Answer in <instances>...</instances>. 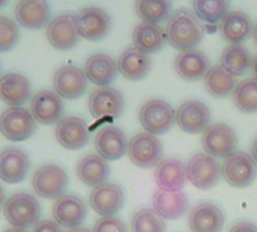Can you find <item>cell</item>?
I'll return each mask as SVG.
<instances>
[{"label": "cell", "mask_w": 257, "mask_h": 232, "mask_svg": "<svg viewBox=\"0 0 257 232\" xmlns=\"http://www.w3.org/2000/svg\"><path fill=\"white\" fill-rule=\"evenodd\" d=\"M205 29L194 12L188 9L176 11L167 21L166 39L167 42L181 51L193 50L203 38Z\"/></svg>", "instance_id": "1"}, {"label": "cell", "mask_w": 257, "mask_h": 232, "mask_svg": "<svg viewBox=\"0 0 257 232\" xmlns=\"http://www.w3.org/2000/svg\"><path fill=\"white\" fill-rule=\"evenodd\" d=\"M3 214L12 226L27 229L39 222L41 205L30 193H15L5 201Z\"/></svg>", "instance_id": "2"}, {"label": "cell", "mask_w": 257, "mask_h": 232, "mask_svg": "<svg viewBox=\"0 0 257 232\" xmlns=\"http://www.w3.org/2000/svg\"><path fill=\"white\" fill-rule=\"evenodd\" d=\"M139 119L146 133L160 136L167 133L176 122V112L164 100H149L139 112Z\"/></svg>", "instance_id": "3"}, {"label": "cell", "mask_w": 257, "mask_h": 232, "mask_svg": "<svg viewBox=\"0 0 257 232\" xmlns=\"http://www.w3.org/2000/svg\"><path fill=\"white\" fill-rule=\"evenodd\" d=\"M221 177L227 184L236 189L250 187L257 178V165L247 152L236 151L224 159L221 165Z\"/></svg>", "instance_id": "4"}, {"label": "cell", "mask_w": 257, "mask_h": 232, "mask_svg": "<svg viewBox=\"0 0 257 232\" xmlns=\"http://www.w3.org/2000/svg\"><path fill=\"white\" fill-rule=\"evenodd\" d=\"M36 131V121L24 107H9L0 115V133L11 142L30 139Z\"/></svg>", "instance_id": "5"}, {"label": "cell", "mask_w": 257, "mask_h": 232, "mask_svg": "<svg viewBox=\"0 0 257 232\" xmlns=\"http://www.w3.org/2000/svg\"><path fill=\"white\" fill-rule=\"evenodd\" d=\"M130 160L143 169L155 168L163 159V143L158 136L151 133H137L128 142Z\"/></svg>", "instance_id": "6"}, {"label": "cell", "mask_w": 257, "mask_h": 232, "mask_svg": "<svg viewBox=\"0 0 257 232\" xmlns=\"http://www.w3.org/2000/svg\"><path fill=\"white\" fill-rule=\"evenodd\" d=\"M203 151L214 159H226L236 152L238 136L227 124H211L202 136Z\"/></svg>", "instance_id": "7"}, {"label": "cell", "mask_w": 257, "mask_h": 232, "mask_svg": "<svg viewBox=\"0 0 257 232\" xmlns=\"http://www.w3.org/2000/svg\"><path fill=\"white\" fill-rule=\"evenodd\" d=\"M32 186L38 196L44 199H57L63 196L68 187V175L57 165H42L35 171Z\"/></svg>", "instance_id": "8"}, {"label": "cell", "mask_w": 257, "mask_h": 232, "mask_svg": "<svg viewBox=\"0 0 257 232\" xmlns=\"http://www.w3.org/2000/svg\"><path fill=\"white\" fill-rule=\"evenodd\" d=\"M187 175L188 181L194 187L200 190H211L221 180V165L206 152L196 154L187 163Z\"/></svg>", "instance_id": "9"}, {"label": "cell", "mask_w": 257, "mask_h": 232, "mask_svg": "<svg viewBox=\"0 0 257 232\" xmlns=\"http://www.w3.org/2000/svg\"><path fill=\"white\" fill-rule=\"evenodd\" d=\"M75 20L80 36L87 41H99L105 38L111 29L110 15L98 6H87L80 9L75 15Z\"/></svg>", "instance_id": "10"}, {"label": "cell", "mask_w": 257, "mask_h": 232, "mask_svg": "<svg viewBox=\"0 0 257 232\" xmlns=\"http://www.w3.org/2000/svg\"><path fill=\"white\" fill-rule=\"evenodd\" d=\"M47 39L57 50H71L80 41L74 14H60L47 24Z\"/></svg>", "instance_id": "11"}, {"label": "cell", "mask_w": 257, "mask_h": 232, "mask_svg": "<svg viewBox=\"0 0 257 232\" xmlns=\"http://www.w3.org/2000/svg\"><path fill=\"white\" fill-rule=\"evenodd\" d=\"M87 83L89 80L84 74V69L75 65H63L53 75L54 92L66 100L80 98L86 92Z\"/></svg>", "instance_id": "12"}, {"label": "cell", "mask_w": 257, "mask_h": 232, "mask_svg": "<svg viewBox=\"0 0 257 232\" xmlns=\"http://www.w3.org/2000/svg\"><path fill=\"white\" fill-rule=\"evenodd\" d=\"M89 112L93 118L101 119V118H119L125 109V100L123 95L111 88V86H104L95 89L89 95Z\"/></svg>", "instance_id": "13"}, {"label": "cell", "mask_w": 257, "mask_h": 232, "mask_svg": "<svg viewBox=\"0 0 257 232\" xmlns=\"http://www.w3.org/2000/svg\"><path fill=\"white\" fill-rule=\"evenodd\" d=\"M176 124L188 134L203 133L211 125V110L202 101L188 100L176 110Z\"/></svg>", "instance_id": "14"}, {"label": "cell", "mask_w": 257, "mask_h": 232, "mask_svg": "<svg viewBox=\"0 0 257 232\" xmlns=\"http://www.w3.org/2000/svg\"><path fill=\"white\" fill-rule=\"evenodd\" d=\"M89 202L92 210L101 217H110L122 210L125 204V195L117 184L104 183L101 186L93 187Z\"/></svg>", "instance_id": "15"}, {"label": "cell", "mask_w": 257, "mask_h": 232, "mask_svg": "<svg viewBox=\"0 0 257 232\" xmlns=\"http://www.w3.org/2000/svg\"><path fill=\"white\" fill-rule=\"evenodd\" d=\"M30 113L44 125L57 124L63 115V101L54 91H39L30 98Z\"/></svg>", "instance_id": "16"}, {"label": "cell", "mask_w": 257, "mask_h": 232, "mask_svg": "<svg viewBox=\"0 0 257 232\" xmlns=\"http://www.w3.org/2000/svg\"><path fill=\"white\" fill-rule=\"evenodd\" d=\"M95 149L107 162L119 160L128 152L126 136L119 127L104 125L95 136Z\"/></svg>", "instance_id": "17"}, {"label": "cell", "mask_w": 257, "mask_h": 232, "mask_svg": "<svg viewBox=\"0 0 257 232\" xmlns=\"http://www.w3.org/2000/svg\"><path fill=\"white\" fill-rule=\"evenodd\" d=\"M86 204L75 195H63L57 198L53 205L54 222L68 229L81 226V223L86 220Z\"/></svg>", "instance_id": "18"}, {"label": "cell", "mask_w": 257, "mask_h": 232, "mask_svg": "<svg viewBox=\"0 0 257 232\" xmlns=\"http://www.w3.org/2000/svg\"><path fill=\"white\" fill-rule=\"evenodd\" d=\"M56 139L66 149H81L89 140V128L86 121L78 116L62 118L56 124Z\"/></svg>", "instance_id": "19"}, {"label": "cell", "mask_w": 257, "mask_h": 232, "mask_svg": "<svg viewBox=\"0 0 257 232\" xmlns=\"http://www.w3.org/2000/svg\"><path fill=\"white\" fill-rule=\"evenodd\" d=\"M30 168L27 154L20 148H6L0 152V180L8 184H18L26 180Z\"/></svg>", "instance_id": "20"}, {"label": "cell", "mask_w": 257, "mask_h": 232, "mask_svg": "<svg viewBox=\"0 0 257 232\" xmlns=\"http://www.w3.org/2000/svg\"><path fill=\"white\" fill-rule=\"evenodd\" d=\"M155 181L160 190L166 192H181L188 181L187 166L178 159L161 160L155 166Z\"/></svg>", "instance_id": "21"}, {"label": "cell", "mask_w": 257, "mask_h": 232, "mask_svg": "<svg viewBox=\"0 0 257 232\" xmlns=\"http://www.w3.org/2000/svg\"><path fill=\"white\" fill-rule=\"evenodd\" d=\"M224 220V213L218 205L203 202L191 210L188 226L191 232H221Z\"/></svg>", "instance_id": "22"}, {"label": "cell", "mask_w": 257, "mask_h": 232, "mask_svg": "<svg viewBox=\"0 0 257 232\" xmlns=\"http://www.w3.org/2000/svg\"><path fill=\"white\" fill-rule=\"evenodd\" d=\"M117 62L105 54V53H95L87 57L84 63V74L87 80L99 88L110 86L117 77Z\"/></svg>", "instance_id": "23"}, {"label": "cell", "mask_w": 257, "mask_h": 232, "mask_svg": "<svg viewBox=\"0 0 257 232\" xmlns=\"http://www.w3.org/2000/svg\"><path fill=\"white\" fill-rule=\"evenodd\" d=\"M17 23L26 29L36 30L50 23V5L47 0H20L15 5Z\"/></svg>", "instance_id": "24"}, {"label": "cell", "mask_w": 257, "mask_h": 232, "mask_svg": "<svg viewBox=\"0 0 257 232\" xmlns=\"http://www.w3.org/2000/svg\"><path fill=\"white\" fill-rule=\"evenodd\" d=\"M30 95V82L23 74L8 72L0 77V100L9 107H21Z\"/></svg>", "instance_id": "25"}, {"label": "cell", "mask_w": 257, "mask_h": 232, "mask_svg": "<svg viewBox=\"0 0 257 232\" xmlns=\"http://www.w3.org/2000/svg\"><path fill=\"white\" fill-rule=\"evenodd\" d=\"M152 68L151 56L136 47H128L122 51L117 59V69L119 72L133 82L143 80Z\"/></svg>", "instance_id": "26"}, {"label": "cell", "mask_w": 257, "mask_h": 232, "mask_svg": "<svg viewBox=\"0 0 257 232\" xmlns=\"http://www.w3.org/2000/svg\"><path fill=\"white\" fill-rule=\"evenodd\" d=\"M209 68L211 66H209L208 56L196 48L181 51L175 60V69L178 75L188 82H196L203 79Z\"/></svg>", "instance_id": "27"}, {"label": "cell", "mask_w": 257, "mask_h": 232, "mask_svg": "<svg viewBox=\"0 0 257 232\" xmlns=\"http://www.w3.org/2000/svg\"><path fill=\"white\" fill-rule=\"evenodd\" d=\"M220 32L230 44H242L253 33V21L244 11H229L220 21Z\"/></svg>", "instance_id": "28"}, {"label": "cell", "mask_w": 257, "mask_h": 232, "mask_svg": "<svg viewBox=\"0 0 257 232\" xmlns=\"http://www.w3.org/2000/svg\"><path fill=\"white\" fill-rule=\"evenodd\" d=\"M154 211L167 220H176L185 214L188 210L187 195L182 192H166L158 190L152 198Z\"/></svg>", "instance_id": "29"}, {"label": "cell", "mask_w": 257, "mask_h": 232, "mask_svg": "<svg viewBox=\"0 0 257 232\" xmlns=\"http://www.w3.org/2000/svg\"><path fill=\"white\" fill-rule=\"evenodd\" d=\"M108 175H110V166L107 160L98 154H87L77 165L78 180L89 187H96L104 184Z\"/></svg>", "instance_id": "30"}, {"label": "cell", "mask_w": 257, "mask_h": 232, "mask_svg": "<svg viewBox=\"0 0 257 232\" xmlns=\"http://www.w3.org/2000/svg\"><path fill=\"white\" fill-rule=\"evenodd\" d=\"M133 42L136 48L152 54L164 47L166 32L158 24L139 23L133 30Z\"/></svg>", "instance_id": "31"}, {"label": "cell", "mask_w": 257, "mask_h": 232, "mask_svg": "<svg viewBox=\"0 0 257 232\" xmlns=\"http://www.w3.org/2000/svg\"><path fill=\"white\" fill-rule=\"evenodd\" d=\"M205 88L209 95L215 98H224L232 95L236 88V77L226 71L221 65H214L208 69L206 75L203 77Z\"/></svg>", "instance_id": "32"}, {"label": "cell", "mask_w": 257, "mask_h": 232, "mask_svg": "<svg viewBox=\"0 0 257 232\" xmlns=\"http://www.w3.org/2000/svg\"><path fill=\"white\" fill-rule=\"evenodd\" d=\"M251 60L253 57L247 47H244L242 44H230L221 53L220 65L232 75L238 77L244 75L248 68H251Z\"/></svg>", "instance_id": "33"}, {"label": "cell", "mask_w": 257, "mask_h": 232, "mask_svg": "<svg viewBox=\"0 0 257 232\" xmlns=\"http://www.w3.org/2000/svg\"><path fill=\"white\" fill-rule=\"evenodd\" d=\"M136 14L143 23L160 24L172 17L170 0H136Z\"/></svg>", "instance_id": "34"}, {"label": "cell", "mask_w": 257, "mask_h": 232, "mask_svg": "<svg viewBox=\"0 0 257 232\" xmlns=\"http://www.w3.org/2000/svg\"><path fill=\"white\" fill-rule=\"evenodd\" d=\"M230 0H193L194 15L209 24L220 23L229 12Z\"/></svg>", "instance_id": "35"}, {"label": "cell", "mask_w": 257, "mask_h": 232, "mask_svg": "<svg viewBox=\"0 0 257 232\" xmlns=\"http://www.w3.org/2000/svg\"><path fill=\"white\" fill-rule=\"evenodd\" d=\"M233 103L242 113L257 112V79L248 77L241 80L233 91Z\"/></svg>", "instance_id": "36"}, {"label": "cell", "mask_w": 257, "mask_h": 232, "mask_svg": "<svg viewBox=\"0 0 257 232\" xmlns=\"http://www.w3.org/2000/svg\"><path fill=\"white\" fill-rule=\"evenodd\" d=\"M133 232H166L164 219L160 217L154 210H139L131 220Z\"/></svg>", "instance_id": "37"}, {"label": "cell", "mask_w": 257, "mask_h": 232, "mask_svg": "<svg viewBox=\"0 0 257 232\" xmlns=\"http://www.w3.org/2000/svg\"><path fill=\"white\" fill-rule=\"evenodd\" d=\"M20 38L18 26L14 20L0 15V53L12 50Z\"/></svg>", "instance_id": "38"}, {"label": "cell", "mask_w": 257, "mask_h": 232, "mask_svg": "<svg viewBox=\"0 0 257 232\" xmlns=\"http://www.w3.org/2000/svg\"><path fill=\"white\" fill-rule=\"evenodd\" d=\"M92 232H126V228L117 217L110 216L98 219Z\"/></svg>", "instance_id": "39"}, {"label": "cell", "mask_w": 257, "mask_h": 232, "mask_svg": "<svg viewBox=\"0 0 257 232\" xmlns=\"http://www.w3.org/2000/svg\"><path fill=\"white\" fill-rule=\"evenodd\" d=\"M32 232H63L62 226L59 223H56L54 220H39Z\"/></svg>", "instance_id": "40"}, {"label": "cell", "mask_w": 257, "mask_h": 232, "mask_svg": "<svg viewBox=\"0 0 257 232\" xmlns=\"http://www.w3.org/2000/svg\"><path fill=\"white\" fill-rule=\"evenodd\" d=\"M229 232H257V225L253 222L241 220V222H236L235 225H232Z\"/></svg>", "instance_id": "41"}, {"label": "cell", "mask_w": 257, "mask_h": 232, "mask_svg": "<svg viewBox=\"0 0 257 232\" xmlns=\"http://www.w3.org/2000/svg\"><path fill=\"white\" fill-rule=\"evenodd\" d=\"M250 156L253 157V160L256 162V165H257V137L254 139L253 145H251V154H250Z\"/></svg>", "instance_id": "42"}, {"label": "cell", "mask_w": 257, "mask_h": 232, "mask_svg": "<svg viewBox=\"0 0 257 232\" xmlns=\"http://www.w3.org/2000/svg\"><path fill=\"white\" fill-rule=\"evenodd\" d=\"M251 69H253L254 79H257V54L253 57V60H251Z\"/></svg>", "instance_id": "43"}, {"label": "cell", "mask_w": 257, "mask_h": 232, "mask_svg": "<svg viewBox=\"0 0 257 232\" xmlns=\"http://www.w3.org/2000/svg\"><path fill=\"white\" fill-rule=\"evenodd\" d=\"M5 201H6V196H5V190H3V187L0 186V208L5 205Z\"/></svg>", "instance_id": "44"}, {"label": "cell", "mask_w": 257, "mask_h": 232, "mask_svg": "<svg viewBox=\"0 0 257 232\" xmlns=\"http://www.w3.org/2000/svg\"><path fill=\"white\" fill-rule=\"evenodd\" d=\"M66 232H92L87 228H83V226H78V228H72V229H68Z\"/></svg>", "instance_id": "45"}, {"label": "cell", "mask_w": 257, "mask_h": 232, "mask_svg": "<svg viewBox=\"0 0 257 232\" xmlns=\"http://www.w3.org/2000/svg\"><path fill=\"white\" fill-rule=\"evenodd\" d=\"M5 232H29V231H27V229H24V228H15V226H12V228L6 229Z\"/></svg>", "instance_id": "46"}, {"label": "cell", "mask_w": 257, "mask_h": 232, "mask_svg": "<svg viewBox=\"0 0 257 232\" xmlns=\"http://www.w3.org/2000/svg\"><path fill=\"white\" fill-rule=\"evenodd\" d=\"M253 38H254V42L257 44V23L253 26Z\"/></svg>", "instance_id": "47"}, {"label": "cell", "mask_w": 257, "mask_h": 232, "mask_svg": "<svg viewBox=\"0 0 257 232\" xmlns=\"http://www.w3.org/2000/svg\"><path fill=\"white\" fill-rule=\"evenodd\" d=\"M6 2H8V0H0V8H2L3 5H6Z\"/></svg>", "instance_id": "48"}]
</instances>
